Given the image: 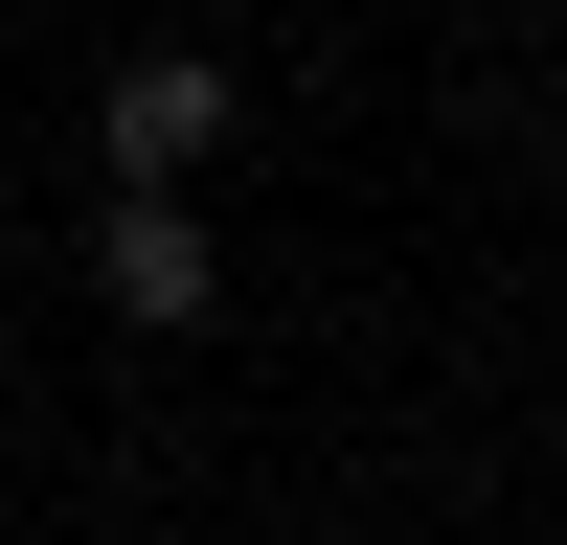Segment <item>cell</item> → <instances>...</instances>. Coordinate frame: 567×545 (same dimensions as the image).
I'll return each mask as SVG.
<instances>
[{
    "label": "cell",
    "mask_w": 567,
    "mask_h": 545,
    "mask_svg": "<svg viewBox=\"0 0 567 545\" xmlns=\"http://www.w3.org/2000/svg\"><path fill=\"white\" fill-rule=\"evenodd\" d=\"M91 296H114L136 341H205V318H227V250H205V205H182V182H114V205H91Z\"/></svg>",
    "instance_id": "6da1fadb"
},
{
    "label": "cell",
    "mask_w": 567,
    "mask_h": 545,
    "mask_svg": "<svg viewBox=\"0 0 567 545\" xmlns=\"http://www.w3.org/2000/svg\"><path fill=\"white\" fill-rule=\"evenodd\" d=\"M227 114H250V91H227L205 45H136V69L91 91V136H114V182H205V160H227Z\"/></svg>",
    "instance_id": "7a4b0ae2"
}]
</instances>
